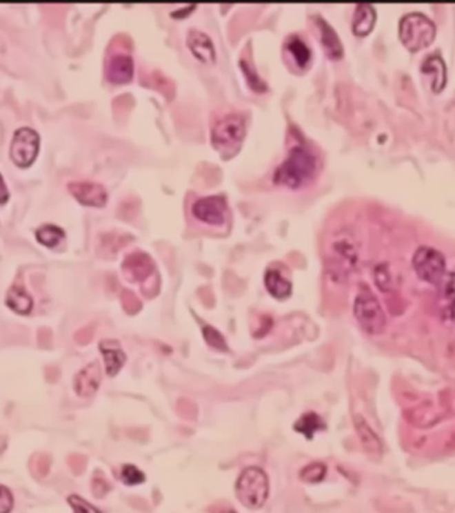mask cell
Masks as SVG:
<instances>
[{
	"instance_id": "obj_1",
	"label": "cell",
	"mask_w": 455,
	"mask_h": 513,
	"mask_svg": "<svg viewBox=\"0 0 455 513\" xmlns=\"http://www.w3.org/2000/svg\"><path fill=\"white\" fill-rule=\"evenodd\" d=\"M316 172V158L312 151L304 146H295L274 174L278 185L298 189L307 185Z\"/></svg>"
},
{
	"instance_id": "obj_2",
	"label": "cell",
	"mask_w": 455,
	"mask_h": 513,
	"mask_svg": "<svg viewBox=\"0 0 455 513\" xmlns=\"http://www.w3.org/2000/svg\"><path fill=\"white\" fill-rule=\"evenodd\" d=\"M436 26L426 15L411 13L402 17L399 23V37L410 51L421 50L434 41Z\"/></svg>"
},
{
	"instance_id": "obj_3",
	"label": "cell",
	"mask_w": 455,
	"mask_h": 513,
	"mask_svg": "<svg viewBox=\"0 0 455 513\" xmlns=\"http://www.w3.org/2000/svg\"><path fill=\"white\" fill-rule=\"evenodd\" d=\"M236 492L243 505L250 509L260 508L269 496L266 473L257 467L245 469L236 482Z\"/></svg>"
},
{
	"instance_id": "obj_4",
	"label": "cell",
	"mask_w": 455,
	"mask_h": 513,
	"mask_svg": "<svg viewBox=\"0 0 455 513\" xmlns=\"http://www.w3.org/2000/svg\"><path fill=\"white\" fill-rule=\"evenodd\" d=\"M245 135V119L238 113H230L215 122L211 131V140L215 148L221 152H232L239 148Z\"/></svg>"
},
{
	"instance_id": "obj_5",
	"label": "cell",
	"mask_w": 455,
	"mask_h": 513,
	"mask_svg": "<svg viewBox=\"0 0 455 513\" xmlns=\"http://www.w3.org/2000/svg\"><path fill=\"white\" fill-rule=\"evenodd\" d=\"M353 310L356 321L365 333L371 336L383 333L386 325L385 315L371 291L364 289L358 294Z\"/></svg>"
},
{
	"instance_id": "obj_6",
	"label": "cell",
	"mask_w": 455,
	"mask_h": 513,
	"mask_svg": "<svg viewBox=\"0 0 455 513\" xmlns=\"http://www.w3.org/2000/svg\"><path fill=\"white\" fill-rule=\"evenodd\" d=\"M356 254L354 241L348 233H338L331 246L329 272L337 281L343 280L356 266Z\"/></svg>"
},
{
	"instance_id": "obj_7",
	"label": "cell",
	"mask_w": 455,
	"mask_h": 513,
	"mask_svg": "<svg viewBox=\"0 0 455 513\" xmlns=\"http://www.w3.org/2000/svg\"><path fill=\"white\" fill-rule=\"evenodd\" d=\"M413 266L418 276L429 284H438L445 274V258L434 248L418 249L413 257Z\"/></svg>"
},
{
	"instance_id": "obj_8",
	"label": "cell",
	"mask_w": 455,
	"mask_h": 513,
	"mask_svg": "<svg viewBox=\"0 0 455 513\" xmlns=\"http://www.w3.org/2000/svg\"><path fill=\"white\" fill-rule=\"evenodd\" d=\"M39 148L38 132L32 128H20L15 130L12 139L10 157L15 164L26 168L35 161Z\"/></svg>"
},
{
	"instance_id": "obj_9",
	"label": "cell",
	"mask_w": 455,
	"mask_h": 513,
	"mask_svg": "<svg viewBox=\"0 0 455 513\" xmlns=\"http://www.w3.org/2000/svg\"><path fill=\"white\" fill-rule=\"evenodd\" d=\"M226 210L225 200L217 195L199 199L192 207V213L196 219L211 226L223 225L225 221Z\"/></svg>"
},
{
	"instance_id": "obj_10",
	"label": "cell",
	"mask_w": 455,
	"mask_h": 513,
	"mask_svg": "<svg viewBox=\"0 0 455 513\" xmlns=\"http://www.w3.org/2000/svg\"><path fill=\"white\" fill-rule=\"evenodd\" d=\"M122 269L128 281L139 282L145 280L154 273L155 265L149 255L138 251L125 258Z\"/></svg>"
},
{
	"instance_id": "obj_11",
	"label": "cell",
	"mask_w": 455,
	"mask_h": 513,
	"mask_svg": "<svg viewBox=\"0 0 455 513\" xmlns=\"http://www.w3.org/2000/svg\"><path fill=\"white\" fill-rule=\"evenodd\" d=\"M68 188L82 204L101 207L106 204L107 192L100 184L75 181L70 183Z\"/></svg>"
},
{
	"instance_id": "obj_12",
	"label": "cell",
	"mask_w": 455,
	"mask_h": 513,
	"mask_svg": "<svg viewBox=\"0 0 455 513\" xmlns=\"http://www.w3.org/2000/svg\"><path fill=\"white\" fill-rule=\"evenodd\" d=\"M134 73V61L130 55L116 53L108 58L106 77L113 83L130 81Z\"/></svg>"
},
{
	"instance_id": "obj_13",
	"label": "cell",
	"mask_w": 455,
	"mask_h": 513,
	"mask_svg": "<svg viewBox=\"0 0 455 513\" xmlns=\"http://www.w3.org/2000/svg\"><path fill=\"white\" fill-rule=\"evenodd\" d=\"M101 380V367L99 363L95 361L77 374L74 379V389L81 397H89L97 391Z\"/></svg>"
},
{
	"instance_id": "obj_14",
	"label": "cell",
	"mask_w": 455,
	"mask_h": 513,
	"mask_svg": "<svg viewBox=\"0 0 455 513\" xmlns=\"http://www.w3.org/2000/svg\"><path fill=\"white\" fill-rule=\"evenodd\" d=\"M187 45L198 59L205 64H213L215 61V49L213 41L199 30H192L187 37Z\"/></svg>"
},
{
	"instance_id": "obj_15",
	"label": "cell",
	"mask_w": 455,
	"mask_h": 513,
	"mask_svg": "<svg viewBox=\"0 0 455 513\" xmlns=\"http://www.w3.org/2000/svg\"><path fill=\"white\" fill-rule=\"evenodd\" d=\"M315 21L321 30V43L325 54L332 59H339L343 57V47L337 32L324 18L318 17Z\"/></svg>"
},
{
	"instance_id": "obj_16",
	"label": "cell",
	"mask_w": 455,
	"mask_h": 513,
	"mask_svg": "<svg viewBox=\"0 0 455 513\" xmlns=\"http://www.w3.org/2000/svg\"><path fill=\"white\" fill-rule=\"evenodd\" d=\"M100 349L105 361L106 370L110 376H116L125 364V355L116 340H103Z\"/></svg>"
},
{
	"instance_id": "obj_17",
	"label": "cell",
	"mask_w": 455,
	"mask_h": 513,
	"mask_svg": "<svg viewBox=\"0 0 455 513\" xmlns=\"http://www.w3.org/2000/svg\"><path fill=\"white\" fill-rule=\"evenodd\" d=\"M376 20L374 8L369 4L356 6L352 19V30L354 35L365 36L371 32Z\"/></svg>"
},
{
	"instance_id": "obj_18",
	"label": "cell",
	"mask_w": 455,
	"mask_h": 513,
	"mask_svg": "<svg viewBox=\"0 0 455 513\" xmlns=\"http://www.w3.org/2000/svg\"><path fill=\"white\" fill-rule=\"evenodd\" d=\"M422 70L423 73H425L432 79L433 90L436 92L442 90L445 81H447V69H445V63L442 58L436 55H429L424 61Z\"/></svg>"
},
{
	"instance_id": "obj_19",
	"label": "cell",
	"mask_w": 455,
	"mask_h": 513,
	"mask_svg": "<svg viewBox=\"0 0 455 513\" xmlns=\"http://www.w3.org/2000/svg\"><path fill=\"white\" fill-rule=\"evenodd\" d=\"M264 284L268 293L276 300L287 299L292 293L291 282L283 278L278 270H268L264 278Z\"/></svg>"
},
{
	"instance_id": "obj_20",
	"label": "cell",
	"mask_w": 455,
	"mask_h": 513,
	"mask_svg": "<svg viewBox=\"0 0 455 513\" xmlns=\"http://www.w3.org/2000/svg\"><path fill=\"white\" fill-rule=\"evenodd\" d=\"M7 304L9 308L21 315L29 314L33 306L32 298L19 287H13L9 290Z\"/></svg>"
},
{
	"instance_id": "obj_21",
	"label": "cell",
	"mask_w": 455,
	"mask_h": 513,
	"mask_svg": "<svg viewBox=\"0 0 455 513\" xmlns=\"http://www.w3.org/2000/svg\"><path fill=\"white\" fill-rule=\"evenodd\" d=\"M285 47L290 52L297 66L304 68L309 64L312 52L306 43L299 36L294 35L289 37Z\"/></svg>"
},
{
	"instance_id": "obj_22",
	"label": "cell",
	"mask_w": 455,
	"mask_h": 513,
	"mask_svg": "<svg viewBox=\"0 0 455 513\" xmlns=\"http://www.w3.org/2000/svg\"><path fill=\"white\" fill-rule=\"evenodd\" d=\"M324 427L321 416L314 413H309L301 416L294 428L298 432L303 433L306 438H312L316 432L324 429Z\"/></svg>"
},
{
	"instance_id": "obj_23",
	"label": "cell",
	"mask_w": 455,
	"mask_h": 513,
	"mask_svg": "<svg viewBox=\"0 0 455 513\" xmlns=\"http://www.w3.org/2000/svg\"><path fill=\"white\" fill-rule=\"evenodd\" d=\"M36 238L45 246L53 248L64 238V232L60 227L45 226L37 231Z\"/></svg>"
},
{
	"instance_id": "obj_24",
	"label": "cell",
	"mask_w": 455,
	"mask_h": 513,
	"mask_svg": "<svg viewBox=\"0 0 455 513\" xmlns=\"http://www.w3.org/2000/svg\"><path fill=\"white\" fill-rule=\"evenodd\" d=\"M356 431L361 438L362 444L367 450L376 452L380 449V443L378 441L376 436L371 431L365 420L361 417L356 418L355 420Z\"/></svg>"
},
{
	"instance_id": "obj_25",
	"label": "cell",
	"mask_w": 455,
	"mask_h": 513,
	"mask_svg": "<svg viewBox=\"0 0 455 513\" xmlns=\"http://www.w3.org/2000/svg\"><path fill=\"white\" fill-rule=\"evenodd\" d=\"M51 457L46 453L33 454L30 460V472L37 478H45L50 471Z\"/></svg>"
},
{
	"instance_id": "obj_26",
	"label": "cell",
	"mask_w": 455,
	"mask_h": 513,
	"mask_svg": "<svg viewBox=\"0 0 455 513\" xmlns=\"http://www.w3.org/2000/svg\"><path fill=\"white\" fill-rule=\"evenodd\" d=\"M128 240L127 235L107 233L101 239L100 250L104 251L106 255L115 254L119 249L128 244Z\"/></svg>"
},
{
	"instance_id": "obj_27",
	"label": "cell",
	"mask_w": 455,
	"mask_h": 513,
	"mask_svg": "<svg viewBox=\"0 0 455 513\" xmlns=\"http://www.w3.org/2000/svg\"><path fill=\"white\" fill-rule=\"evenodd\" d=\"M327 468L322 463H312L301 472V477L309 483H316L324 478Z\"/></svg>"
},
{
	"instance_id": "obj_28",
	"label": "cell",
	"mask_w": 455,
	"mask_h": 513,
	"mask_svg": "<svg viewBox=\"0 0 455 513\" xmlns=\"http://www.w3.org/2000/svg\"><path fill=\"white\" fill-rule=\"evenodd\" d=\"M241 66L243 72H244L245 77H247L249 86L255 91H265L267 88L265 83L258 76L257 72H255L251 64H248L247 61H241Z\"/></svg>"
},
{
	"instance_id": "obj_29",
	"label": "cell",
	"mask_w": 455,
	"mask_h": 513,
	"mask_svg": "<svg viewBox=\"0 0 455 513\" xmlns=\"http://www.w3.org/2000/svg\"><path fill=\"white\" fill-rule=\"evenodd\" d=\"M123 309L129 315H134L141 309V302L133 291L124 290L121 293Z\"/></svg>"
},
{
	"instance_id": "obj_30",
	"label": "cell",
	"mask_w": 455,
	"mask_h": 513,
	"mask_svg": "<svg viewBox=\"0 0 455 513\" xmlns=\"http://www.w3.org/2000/svg\"><path fill=\"white\" fill-rule=\"evenodd\" d=\"M91 482L92 491L97 499H103L109 492L110 484L103 472H95Z\"/></svg>"
},
{
	"instance_id": "obj_31",
	"label": "cell",
	"mask_w": 455,
	"mask_h": 513,
	"mask_svg": "<svg viewBox=\"0 0 455 513\" xmlns=\"http://www.w3.org/2000/svg\"><path fill=\"white\" fill-rule=\"evenodd\" d=\"M203 334H204L205 342L213 348L220 350L227 349L225 340L214 327H205L203 329Z\"/></svg>"
},
{
	"instance_id": "obj_32",
	"label": "cell",
	"mask_w": 455,
	"mask_h": 513,
	"mask_svg": "<svg viewBox=\"0 0 455 513\" xmlns=\"http://www.w3.org/2000/svg\"><path fill=\"white\" fill-rule=\"evenodd\" d=\"M122 481L125 484L134 486L145 481V476L133 465H125L121 472Z\"/></svg>"
},
{
	"instance_id": "obj_33",
	"label": "cell",
	"mask_w": 455,
	"mask_h": 513,
	"mask_svg": "<svg viewBox=\"0 0 455 513\" xmlns=\"http://www.w3.org/2000/svg\"><path fill=\"white\" fill-rule=\"evenodd\" d=\"M67 463L74 475H81L88 465V458L84 454H73L67 457Z\"/></svg>"
},
{
	"instance_id": "obj_34",
	"label": "cell",
	"mask_w": 455,
	"mask_h": 513,
	"mask_svg": "<svg viewBox=\"0 0 455 513\" xmlns=\"http://www.w3.org/2000/svg\"><path fill=\"white\" fill-rule=\"evenodd\" d=\"M69 503L73 507L77 512H98L99 510L89 505L85 500L78 496H72L69 497Z\"/></svg>"
},
{
	"instance_id": "obj_35",
	"label": "cell",
	"mask_w": 455,
	"mask_h": 513,
	"mask_svg": "<svg viewBox=\"0 0 455 513\" xmlns=\"http://www.w3.org/2000/svg\"><path fill=\"white\" fill-rule=\"evenodd\" d=\"M159 278L158 276L154 275L152 278H149V281L146 282L145 284L141 287V291L146 298L152 299L159 293Z\"/></svg>"
},
{
	"instance_id": "obj_36",
	"label": "cell",
	"mask_w": 455,
	"mask_h": 513,
	"mask_svg": "<svg viewBox=\"0 0 455 513\" xmlns=\"http://www.w3.org/2000/svg\"><path fill=\"white\" fill-rule=\"evenodd\" d=\"M94 334V328L93 327H87L82 328L81 330L77 331L75 334V340L81 345H87L93 340Z\"/></svg>"
},
{
	"instance_id": "obj_37",
	"label": "cell",
	"mask_w": 455,
	"mask_h": 513,
	"mask_svg": "<svg viewBox=\"0 0 455 513\" xmlns=\"http://www.w3.org/2000/svg\"><path fill=\"white\" fill-rule=\"evenodd\" d=\"M13 506V497L9 492L8 488L4 486L1 487V497H0V513L10 512Z\"/></svg>"
},
{
	"instance_id": "obj_38",
	"label": "cell",
	"mask_w": 455,
	"mask_h": 513,
	"mask_svg": "<svg viewBox=\"0 0 455 513\" xmlns=\"http://www.w3.org/2000/svg\"><path fill=\"white\" fill-rule=\"evenodd\" d=\"M177 413L179 416L186 419H190L193 416V407L192 404L186 399L181 398L177 403L176 407Z\"/></svg>"
},
{
	"instance_id": "obj_39",
	"label": "cell",
	"mask_w": 455,
	"mask_h": 513,
	"mask_svg": "<svg viewBox=\"0 0 455 513\" xmlns=\"http://www.w3.org/2000/svg\"><path fill=\"white\" fill-rule=\"evenodd\" d=\"M375 280H376L378 287L382 289L383 291L386 290V287H389L390 278L383 266L378 267L375 271Z\"/></svg>"
},
{
	"instance_id": "obj_40",
	"label": "cell",
	"mask_w": 455,
	"mask_h": 513,
	"mask_svg": "<svg viewBox=\"0 0 455 513\" xmlns=\"http://www.w3.org/2000/svg\"><path fill=\"white\" fill-rule=\"evenodd\" d=\"M38 342L43 348H47L52 342V331L48 328H41L38 333Z\"/></svg>"
},
{
	"instance_id": "obj_41",
	"label": "cell",
	"mask_w": 455,
	"mask_h": 513,
	"mask_svg": "<svg viewBox=\"0 0 455 513\" xmlns=\"http://www.w3.org/2000/svg\"><path fill=\"white\" fill-rule=\"evenodd\" d=\"M45 377L48 383H57L60 378V371L54 365H48L45 368Z\"/></svg>"
},
{
	"instance_id": "obj_42",
	"label": "cell",
	"mask_w": 455,
	"mask_h": 513,
	"mask_svg": "<svg viewBox=\"0 0 455 513\" xmlns=\"http://www.w3.org/2000/svg\"><path fill=\"white\" fill-rule=\"evenodd\" d=\"M194 7H195V5L190 6V8H183V9H181V10H179V11L174 12V13H173V14H178V15H177L176 17H181V15H183V17H184V15H186V14H189L190 13V10H192V9L194 8Z\"/></svg>"
},
{
	"instance_id": "obj_43",
	"label": "cell",
	"mask_w": 455,
	"mask_h": 513,
	"mask_svg": "<svg viewBox=\"0 0 455 513\" xmlns=\"http://www.w3.org/2000/svg\"><path fill=\"white\" fill-rule=\"evenodd\" d=\"M451 315H452V318H453V320L455 322V301L453 303V305H452Z\"/></svg>"
}]
</instances>
